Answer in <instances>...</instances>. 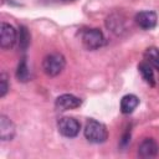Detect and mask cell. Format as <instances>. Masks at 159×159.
Listing matches in <instances>:
<instances>
[{
    "label": "cell",
    "mask_w": 159,
    "mask_h": 159,
    "mask_svg": "<svg viewBox=\"0 0 159 159\" xmlns=\"http://www.w3.org/2000/svg\"><path fill=\"white\" fill-rule=\"evenodd\" d=\"M83 133L88 142L96 143V144L103 143L108 138V130H107L106 125L96 119H88L86 122Z\"/></svg>",
    "instance_id": "cell-1"
},
{
    "label": "cell",
    "mask_w": 159,
    "mask_h": 159,
    "mask_svg": "<svg viewBox=\"0 0 159 159\" xmlns=\"http://www.w3.org/2000/svg\"><path fill=\"white\" fill-rule=\"evenodd\" d=\"M139 104V99L135 94H125L120 99V111L124 114L132 113Z\"/></svg>",
    "instance_id": "cell-10"
},
{
    "label": "cell",
    "mask_w": 159,
    "mask_h": 159,
    "mask_svg": "<svg viewBox=\"0 0 159 159\" xmlns=\"http://www.w3.org/2000/svg\"><path fill=\"white\" fill-rule=\"evenodd\" d=\"M137 25L143 30H152L158 22V16L154 11H140L134 17Z\"/></svg>",
    "instance_id": "cell-6"
},
{
    "label": "cell",
    "mask_w": 159,
    "mask_h": 159,
    "mask_svg": "<svg viewBox=\"0 0 159 159\" xmlns=\"http://www.w3.org/2000/svg\"><path fill=\"white\" fill-rule=\"evenodd\" d=\"M16 77L21 82H26V81L30 80V71H29V67H27V63H26L25 60H22L19 63L17 71H16Z\"/></svg>",
    "instance_id": "cell-13"
},
{
    "label": "cell",
    "mask_w": 159,
    "mask_h": 159,
    "mask_svg": "<svg viewBox=\"0 0 159 159\" xmlns=\"http://www.w3.org/2000/svg\"><path fill=\"white\" fill-rule=\"evenodd\" d=\"M159 153V144L153 138H145L138 147V155L140 158H154Z\"/></svg>",
    "instance_id": "cell-7"
},
{
    "label": "cell",
    "mask_w": 159,
    "mask_h": 159,
    "mask_svg": "<svg viewBox=\"0 0 159 159\" xmlns=\"http://www.w3.org/2000/svg\"><path fill=\"white\" fill-rule=\"evenodd\" d=\"M15 124L6 116H0V138L1 140H11L15 137Z\"/></svg>",
    "instance_id": "cell-9"
},
{
    "label": "cell",
    "mask_w": 159,
    "mask_h": 159,
    "mask_svg": "<svg viewBox=\"0 0 159 159\" xmlns=\"http://www.w3.org/2000/svg\"><path fill=\"white\" fill-rule=\"evenodd\" d=\"M82 104V101L73 96V94H68V93H65V94H61L56 98L55 101V106L57 109L60 111H68V109H73V108H77Z\"/></svg>",
    "instance_id": "cell-8"
},
{
    "label": "cell",
    "mask_w": 159,
    "mask_h": 159,
    "mask_svg": "<svg viewBox=\"0 0 159 159\" xmlns=\"http://www.w3.org/2000/svg\"><path fill=\"white\" fill-rule=\"evenodd\" d=\"M65 1H73V0H65Z\"/></svg>",
    "instance_id": "cell-16"
},
{
    "label": "cell",
    "mask_w": 159,
    "mask_h": 159,
    "mask_svg": "<svg viewBox=\"0 0 159 159\" xmlns=\"http://www.w3.org/2000/svg\"><path fill=\"white\" fill-rule=\"evenodd\" d=\"M144 58L145 61L157 71H159V48L150 46L145 50L144 52Z\"/></svg>",
    "instance_id": "cell-12"
},
{
    "label": "cell",
    "mask_w": 159,
    "mask_h": 159,
    "mask_svg": "<svg viewBox=\"0 0 159 159\" xmlns=\"http://www.w3.org/2000/svg\"><path fill=\"white\" fill-rule=\"evenodd\" d=\"M65 66H66V60H65L63 55H61L58 52L48 53L42 60V70L50 77H55V76L60 75L63 71Z\"/></svg>",
    "instance_id": "cell-2"
},
{
    "label": "cell",
    "mask_w": 159,
    "mask_h": 159,
    "mask_svg": "<svg viewBox=\"0 0 159 159\" xmlns=\"http://www.w3.org/2000/svg\"><path fill=\"white\" fill-rule=\"evenodd\" d=\"M17 40V32L15 27L7 22H1L0 29V46L2 48H11Z\"/></svg>",
    "instance_id": "cell-5"
},
{
    "label": "cell",
    "mask_w": 159,
    "mask_h": 159,
    "mask_svg": "<svg viewBox=\"0 0 159 159\" xmlns=\"http://www.w3.org/2000/svg\"><path fill=\"white\" fill-rule=\"evenodd\" d=\"M57 128L58 132L67 138H73L80 133L81 129V124L77 119L72 118V117H63L58 120L57 123Z\"/></svg>",
    "instance_id": "cell-4"
},
{
    "label": "cell",
    "mask_w": 159,
    "mask_h": 159,
    "mask_svg": "<svg viewBox=\"0 0 159 159\" xmlns=\"http://www.w3.org/2000/svg\"><path fill=\"white\" fill-rule=\"evenodd\" d=\"M82 43L87 50H97L104 45V36L98 29H87L82 34Z\"/></svg>",
    "instance_id": "cell-3"
},
{
    "label": "cell",
    "mask_w": 159,
    "mask_h": 159,
    "mask_svg": "<svg viewBox=\"0 0 159 159\" xmlns=\"http://www.w3.org/2000/svg\"><path fill=\"white\" fill-rule=\"evenodd\" d=\"M138 70H139V73L142 75L143 80L150 84V86H154L155 84V80H154V71H153V67L147 62V61H143L138 65Z\"/></svg>",
    "instance_id": "cell-11"
},
{
    "label": "cell",
    "mask_w": 159,
    "mask_h": 159,
    "mask_svg": "<svg viewBox=\"0 0 159 159\" xmlns=\"http://www.w3.org/2000/svg\"><path fill=\"white\" fill-rule=\"evenodd\" d=\"M0 83H1V87H0V97H4L9 89V84H7V76L6 73H1L0 75Z\"/></svg>",
    "instance_id": "cell-15"
},
{
    "label": "cell",
    "mask_w": 159,
    "mask_h": 159,
    "mask_svg": "<svg viewBox=\"0 0 159 159\" xmlns=\"http://www.w3.org/2000/svg\"><path fill=\"white\" fill-rule=\"evenodd\" d=\"M29 43H30V35H29L27 30L24 26H21L20 27V34H19V45L22 48H26Z\"/></svg>",
    "instance_id": "cell-14"
}]
</instances>
